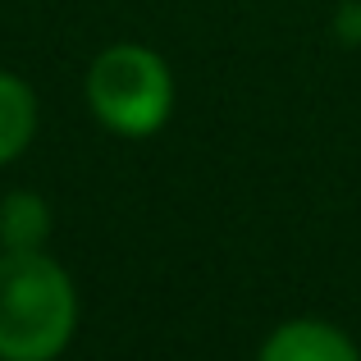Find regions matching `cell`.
Segmentation results:
<instances>
[{
	"instance_id": "1",
	"label": "cell",
	"mask_w": 361,
	"mask_h": 361,
	"mask_svg": "<svg viewBox=\"0 0 361 361\" xmlns=\"http://www.w3.org/2000/svg\"><path fill=\"white\" fill-rule=\"evenodd\" d=\"M78 329V293L55 256L0 252V361H55Z\"/></svg>"
},
{
	"instance_id": "2",
	"label": "cell",
	"mask_w": 361,
	"mask_h": 361,
	"mask_svg": "<svg viewBox=\"0 0 361 361\" xmlns=\"http://www.w3.org/2000/svg\"><path fill=\"white\" fill-rule=\"evenodd\" d=\"M87 106L119 137H151L174 110L169 64L133 42L106 46L87 69Z\"/></svg>"
},
{
	"instance_id": "3",
	"label": "cell",
	"mask_w": 361,
	"mask_h": 361,
	"mask_svg": "<svg viewBox=\"0 0 361 361\" xmlns=\"http://www.w3.org/2000/svg\"><path fill=\"white\" fill-rule=\"evenodd\" d=\"M256 361H361V353L338 325L302 316V320H283L279 329H270Z\"/></svg>"
},
{
	"instance_id": "4",
	"label": "cell",
	"mask_w": 361,
	"mask_h": 361,
	"mask_svg": "<svg viewBox=\"0 0 361 361\" xmlns=\"http://www.w3.org/2000/svg\"><path fill=\"white\" fill-rule=\"evenodd\" d=\"M37 137V92L18 73L0 69V165L18 160Z\"/></svg>"
},
{
	"instance_id": "5",
	"label": "cell",
	"mask_w": 361,
	"mask_h": 361,
	"mask_svg": "<svg viewBox=\"0 0 361 361\" xmlns=\"http://www.w3.org/2000/svg\"><path fill=\"white\" fill-rule=\"evenodd\" d=\"M51 238V206L37 192L0 197V252H32Z\"/></svg>"
}]
</instances>
